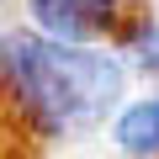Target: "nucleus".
Segmentation results:
<instances>
[{
	"label": "nucleus",
	"mask_w": 159,
	"mask_h": 159,
	"mask_svg": "<svg viewBox=\"0 0 159 159\" xmlns=\"http://www.w3.org/2000/svg\"><path fill=\"white\" fill-rule=\"evenodd\" d=\"M117 138H122V148H133V154H159V96L127 106L122 122H117Z\"/></svg>",
	"instance_id": "nucleus-3"
},
{
	"label": "nucleus",
	"mask_w": 159,
	"mask_h": 159,
	"mask_svg": "<svg viewBox=\"0 0 159 159\" xmlns=\"http://www.w3.org/2000/svg\"><path fill=\"white\" fill-rule=\"evenodd\" d=\"M27 6L43 21V32H53L58 43L106 37L117 27V0H27Z\"/></svg>",
	"instance_id": "nucleus-2"
},
{
	"label": "nucleus",
	"mask_w": 159,
	"mask_h": 159,
	"mask_svg": "<svg viewBox=\"0 0 159 159\" xmlns=\"http://www.w3.org/2000/svg\"><path fill=\"white\" fill-rule=\"evenodd\" d=\"M0 69L16 85V96L37 111L43 127H90L111 111L122 96V69L90 48L48 43L32 32H16L0 43Z\"/></svg>",
	"instance_id": "nucleus-1"
}]
</instances>
